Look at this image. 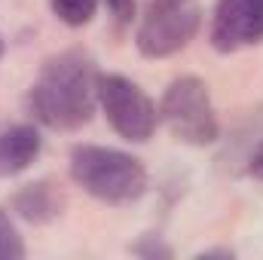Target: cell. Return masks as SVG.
I'll list each match as a JSON object with an SVG mask.
<instances>
[{
  "label": "cell",
  "instance_id": "277c9868",
  "mask_svg": "<svg viewBox=\"0 0 263 260\" xmlns=\"http://www.w3.org/2000/svg\"><path fill=\"white\" fill-rule=\"evenodd\" d=\"M202 28L199 0H150L144 9L135 46L144 59H168L190 46V40Z\"/></svg>",
  "mask_w": 263,
  "mask_h": 260
},
{
  "label": "cell",
  "instance_id": "9a60e30c",
  "mask_svg": "<svg viewBox=\"0 0 263 260\" xmlns=\"http://www.w3.org/2000/svg\"><path fill=\"white\" fill-rule=\"evenodd\" d=\"M0 55H3V37H0Z\"/></svg>",
  "mask_w": 263,
  "mask_h": 260
},
{
  "label": "cell",
  "instance_id": "7a4b0ae2",
  "mask_svg": "<svg viewBox=\"0 0 263 260\" xmlns=\"http://www.w3.org/2000/svg\"><path fill=\"white\" fill-rule=\"evenodd\" d=\"M70 178L98 202L129 205L147 193V169L138 156L117 147L80 144L70 153Z\"/></svg>",
  "mask_w": 263,
  "mask_h": 260
},
{
  "label": "cell",
  "instance_id": "9c48e42d",
  "mask_svg": "<svg viewBox=\"0 0 263 260\" xmlns=\"http://www.w3.org/2000/svg\"><path fill=\"white\" fill-rule=\"evenodd\" d=\"M98 3L101 0H49V9H52V15L62 25H67V28H83V25H89L95 18Z\"/></svg>",
  "mask_w": 263,
  "mask_h": 260
},
{
  "label": "cell",
  "instance_id": "30bf717a",
  "mask_svg": "<svg viewBox=\"0 0 263 260\" xmlns=\"http://www.w3.org/2000/svg\"><path fill=\"white\" fill-rule=\"evenodd\" d=\"M18 257H25L22 233L12 220V214L0 208V260H18Z\"/></svg>",
  "mask_w": 263,
  "mask_h": 260
},
{
  "label": "cell",
  "instance_id": "7c38bea8",
  "mask_svg": "<svg viewBox=\"0 0 263 260\" xmlns=\"http://www.w3.org/2000/svg\"><path fill=\"white\" fill-rule=\"evenodd\" d=\"M107 3V12L120 22V25H129L135 18V0H104Z\"/></svg>",
  "mask_w": 263,
  "mask_h": 260
},
{
  "label": "cell",
  "instance_id": "8992f818",
  "mask_svg": "<svg viewBox=\"0 0 263 260\" xmlns=\"http://www.w3.org/2000/svg\"><path fill=\"white\" fill-rule=\"evenodd\" d=\"M208 40L230 55L263 40V0H217L211 12Z\"/></svg>",
  "mask_w": 263,
  "mask_h": 260
},
{
  "label": "cell",
  "instance_id": "52a82bcc",
  "mask_svg": "<svg viewBox=\"0 0 263 260\" xmlns=\"http://www.w3.org/2000/svg\"><path fill=\"white\" fill-rule=\"evenodd\" d=\"M67 205V196L62 190V184L43 178V181H34V184H25L22 190H15L12 196V211L28 220V224H52L55 217H62Z\"/></svg>",
  "mask_w": 263,
  "mask_h": 260
},
{
  "label": "cell",
  "instance_id": "6da1fadb",
  "mask_svg": "<svg viewBox=\"0 0 263 260\" xmlns=\"http://www.w3.org/2000/svg\"><path fill=\"white\" fill-rule=\"evenodd\" d=\"M98 70L89 52L65 49L49 55L31 89H28V110L40 126L59 132H73L86 126L98 107Z\"/></svg>",
  "mask_w": 263,
  "mask_h": 260
},
{
  "label": "cell",
  "instance_id": "3957f363",
  "mask_svg": "<svg viewBox=\"0 0 263 260\" xmlns=\"http://www.w3.org/2000/svg\"><path fill=\"white\" fill-rule=\"evenodd\" d=\"M159 120L181 144L208 147L220 138V120L208 92V83L193 73L175 77L159 101Z\"/></svg>",
  "mask_w": 263,
  "mask_h": 260
},
{
  "label": "cell",
  "instance_id": "ba28073f",
  "mask_svg": "<svg viewBox=\"0 0 263 260\" xmlns=\"http://www.w3.org/2000/svg\"><path fill=\"white\" fill-rule=\"evenodd\" d=\"M43 150L40 129L31 123H15L0 132V175H18L37 162Z\"/></svg>",
  "mask_w": 263,
  "mask_h": 260
},
{
  "label": "cell",
  "instance_id": "5b68a950",
  "mask_svg": "<svg viewBox=\"0 0 263 260\" xmlns=\"http://www.w3.org/2000/svg\"><path fill=\"white\" fill-rule=\"evenodd\" d=\"M98 107L110 129L132 144H144L153 138L159 123V107L153 98L123 73H98Z\"/></svg>",
  "mask_w": 263,
  "mask_h": 260
},
{
  "label": "cell",
  "instance_id": "8fae6325",
  "mask_svg": "<svg viewBox=\"0 0 263 260\" xmlns=\"http://www.w3.org/2000/svg\"><path fill=\"white\" fill-rule=\"evenodd\" d=\"M132 254H138V257H172V248L162 245L156 236H144L141 242L132 245Z\"/></svg>",
  "mask_w": 263,
  "mask_h": 260
},
{
  "label": "cell",
  "instance_id": "4fadbf2b",
  "mask_svg": "<svg viewBox=\"0 0 263 260\" xmlns=\"http://www.w3.org/2000/svg\"><path fill=\"white\" fill-rule=\"evenodd\" d=\"M248 175L257 178V181H263V144L251 153V159H248Z\"/></svg>",
  "mask_w": 263,
  "mask_h": 260
},
{
  "label": "cell",
  "instance_id": "5bb4252c",
  "mask_svg": "<svg viewBox=\"0 0 263 260\" xmlns=\"http://www.w3.org/2000/svg\"><path fill=\"white\" fill-rule=\"evenodd\" d=\"M199 257H233V248H208Z\"/></svg>",
  "mask_w": 263,
  "mask_h": 260
}]
</instances>
